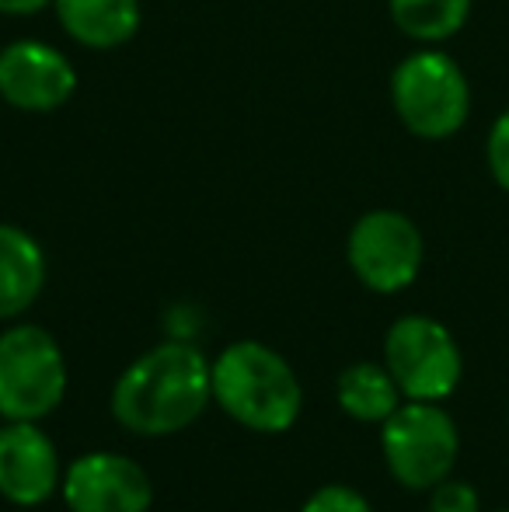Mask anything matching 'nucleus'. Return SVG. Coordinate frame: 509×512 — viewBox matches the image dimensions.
<instances>
[{
	"label": "nucleus",
	"instance_id": "f257e3e1",
	"mask_svg": "<svg viewBox=\"0 0 509 512\" xmlns=\"http://www.w3.org/2000/svg\"><path fill=\"white\" fill-rule=\"evenodd\" d=\"M213 401V363L185 342H164L129 363L112 391V415L136 436H171Z\"/></svg>",
	"mask_w": 509,
	"mask_h": 512
},
{
	"label": "nucleus",
	"instance_id": "423d86ee",
	"mask_svg": "<svg viewBox=\"0 0 509 512\" xmlns=\"http://www.w3.org/2000/svg\"><path fill=\"white\" fill-rule=\"evenodd\" d=\"M384 366L408 401H443L464 373L461 345L429 314H405L387 328Z\"/></svg>",
	"mask_w": 509,
	"mask_h": 512
},
{
	"label": "nucleus",
	"instance_id": "f8f14e48",
	"mask_svg": "<svg viewBox=\"0 0 509 512\" xmlns=\"http://www.w3.org/2000/svg\"><path fill=\"white\" fill-rule=\"evenodd\" d=\"M63 32L88 49H116L140 28V0H53Z\"/></svg>",
	"mask_w": 509,
	"mask_h": 512
},
{
	"label": "nucleus",
	"instance_id": "0eeeda50",
	"mask_svg": "<svg viewBox=\"0 0 509 512\" xmlns=\"http://www.w3.org/2000/svg\"><path fill=\"white\" fill-rule=\"evenodd\" d=\"M353 276L374 293H401L415 283L426 241L415 220L398 209H370L353 223L346 241Z\"/></svg>",
	"mask_w": 509,
	"mask_h": 512
},
{
	"label": "nucleus",
	"instance_id": "7ed1b4c3",
	"mask_svg": "<svg viewBox=\"0 0 509 512\" xmlns=\"http://www.w3.org/2000/svg\"><path fill=\"white\" fill-rule=\"evenodd\" d=\"M391 105L401 126L419 140H447L468 122L471 88L454 56L419 49L391 74Z\"/></svg>",
	"mask_w": 509,
	"mask_h": 512
},
{
	"label": "nucleus",
	"instance_id": "aec40b11",
	"mask_svg": "<svg viewBox=\"0 0 509 512\" xmlns=\"http://www.w3.org/2000/svg\"><path fill=\"white\" fill-rule=\"evenodd\" d=\"M0 418H4V415H0Z\"/></svg>",
	"mask_w": 509,
	"mask_h": 512
},
{
	"label": "nucleus",
	"instance_id": "f03ea898",
	"mask_svg": "<svg viewBox=\"0 0 509 512\" xmlns=\"http://www.w3.org/2000/svg\"><path fill=\"white\" fill-rule=\"evenodd\" d=\"M213 401L252 432H286L300 418L304 391L276 349L245 338L213 363Z\"/></svg>",
	"mask_w": 509,
	"mask_h": 512
},
{
	"label": "nucleus",
	"instance_id": "9d476101",
	"mask_svg": "<svg viewBox=\"0 0 509 512\" xmlns=\"http://www.w3.org/2000/svg\"><path fill=\"white\" fill-rule=\"evenodd\" d=\"M56 446L35 422L0 425V495L14 506H42L60 488Z\"/></svg>",
	"mask_w": 509,
	"mask_h": 512
},
{
	"label": "nucleus",
	"instance_id": "9b49d317",
	"mask_svg": "<svg viewBox=\"0 0 509 512\" xmlns=\"http://www.w3.org/2000/svg\"><path fill=\"white\" fill-rule=\"evenodd\" d=\"M46 286V255L28 230L0 223V321L25 314Z\"/></svg>",
	"mask_w": 509,
	"mask_h": 512
},
{
	"label": "nucleus",
	"instance_id": "2eb2a0df",
	"mask_svg": "<svg viewBox=\"0 0 509 512\" xmlns=\"http://www.w3.org/2000/svg\"><path fill=\"white\" fill-rule=\"evenodd\" d=\"M300 512H374L370 502L349 485H325L304 502Z\"/></svg>",
	"mask_w": 509,
	"mask_h": 512
},
{
	"label": "nucleus",
	"instance_id": "39448f33",
	"mask_svg": "<svg viewBox=\"0 0 509 512\" xmlns=\"http://www.w3.org/2000/svg\"><path fill=\"white\" fill-rule=\"evenodd\" d=\"M381 450L398 485L429 492L450 478L461 453V436L440 401H405L384 422Z\"/></svg>",
	"mask_w": 509,
	"mask_h": 512
},
{
	"label": "nucleus",
	"instance_id": "20e7f679",
	"mask_svg": "<svg viewBox=\"0 0 509 512\" xmlns=\"http://www.w3.org/2000/svg\"><path fill=\"white\" fill-rule=\"evenodd\" d=\"M67 394L63 349L39 324L0 331V415L7 422H39Z\"/></svg>",
	"mask_w": 509,
	"mask_h": 512
},
{
	"label": "nucleus",
	"instance_id": "6ab92c4d",
	"mask_svg": "<svg viewBox=\"0 0 509 512\" xmlns=\"http://www.w3.org/2000/svg\"><path fill=\"white\" fill-rule=\"evenodd\" d=\"M499 512H509V509H499Z\"/></svg>",
	"mask_w": 509,
	"mask_h": 512
},
{
	"label": "nucleus",
	"instance_id": "6e6552de",
	"mask_svg": "<svg viewBox=\"0 0 509 512\" xmlns=\"http://www.w3.org/2000/svg\"><path fill=\"white\" fill-rule=\"evenodd\" d=\"M60 492L70 512H147L154 502L147 471L112 450L77 457L63 471Z\"/></svg>",
	"mask_w": 509,
	"mask_h": 512
},
{
	"label": "nucleus",
	"instance_id": "1a4fd4ad",
	"mask_svg": "<svg viewBox=\"0 0 509 512\" xmlns=\"http://www.w3.org/2000/svg\"><path fill=\"white\" fill-rule=\"evenodd\" d=\"M77 70L60 49L21 39L0 49V102L21 112H56L74 98Z\"/></svg>",
	"mask_w": 509,
	"mask_h": 512
},
{
	"label": "nucleus",
	"instance_id": "dca6fc26",
	"mask_svg": "<svg viewBox=\"0 0 509 512\" xmlns=\"http://www.w3.org/2000/svg\"><path fill=\"white\" fill-rule=\"evenodd\" d=\"M429 512H482L478 492L468 481H450L443 478L436 488H429Z\"/></svg>",
	"mask_w": 509,
	"mask_h": 512
},
{
	"label": "nucleus",
	"instance_id": "4468645a",
	"mask_svg": "<svg viewBox=\"0 0 509 512\" xmlns=\"http://www.w3.org/2000/svg\"><path fill=\"white\" fill-rule=\"evenodd\" d=\"M391 21L415 42H447L468 25L471 0H387Z\"/></svg>",
	"mask_w": 509,
	"mask_h": 512
},
{
	"label": "nucleus",
	"instance_id": "f3484780",
	"mask_svg": "<svg viewBox=\"0 0 509 512\" xmlns=\"http://www.w3.org/2000/svg\"><path fill=\"white\" fill-rule=\"evenodd\" d=\"M485 161L496 178V185L509 192V108L499 112V119L489 129V143H485Z\"/></svg>",
	"mask_w": 509,
	"mask_h": 512
},
{
	"label": "nucleus",
	"instance_id": "a211bd4d",
	"mask_svg": "<svg viewBox=\"0 0 509 512\" xmlns=\"http://www.w3.org/2000/svg\"><path fill=\"white\" fill-rule=\"evenodd\" d=\"M53 0H0V14H14V18H21V14H39L42 7H49Z\"/></svg>",
	"mask_w": 509,
	"mask_h": 512
},
{
	"label": "nucleus",
	"instance_id": "ddd939ff",
	"mask_svg": "<svg viewBox=\"0 0 509 512\" xmlns=\"http://www.w3.org/2000/svg\"><path fill=\"white\" fill-rule=\"evenodd\" d=\"M335 398L339 408L356 422H387L401 405V387L394 384L391 370L377 363H353L339 373L335 384Z\"/></svg>",
	"mask_w": 509,
	"mask_h": 512
}]
</instances>
